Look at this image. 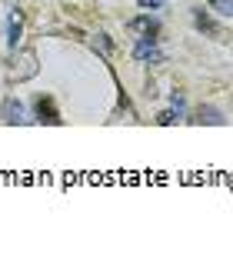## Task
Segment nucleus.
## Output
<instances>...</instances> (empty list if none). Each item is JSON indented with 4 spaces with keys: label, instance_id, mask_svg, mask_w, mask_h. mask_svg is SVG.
<instances>
[{
    "label": "nucleus",
    "instance_id": "6",
    "mask_svg": "<svg viewBox=\"0 0 233 260\" xmlns=\"http://www.w3.org/2000/svg\"><path fill=\"white\" fill-rule=\"evenodd\" d=\"M193 27L200 34H207V37H223V30H220V23L213 20L207 10H193Z\"/></svg>",
    "mask_w": 233,
    "mask_h": 260
},
{
    "label": "nucleus",
    "instance_id": "5",
    "mask_svg": "<svg viewBox=\"0 0 233 260\" xmlns=\"http://www.w3.org/2000/svg\"><path fill=\"white\" fill-rule=\"evenodd\" d=\"M0 117H4V123H10V127L30 123V114H27V107H23L17 97H7V100H4V107H0Z\"/></svg>",
    "mask_w": 233,
    "mask_h": 260
},
{
    "label": "nucleus",
    "instance_id": "1",
    "mask_svg": "<svg viewBox=\"0 0 233 260\" xmlns=\"http://www.w3.org/2000/svg\"><path fill=\"white\" fill-rule=\"evenodd\" d=\"M37 70H40V60H37L34 50H17V57L10 60V80L23 84V80L37 77Z\"/></svg>",
    "mask_w": 233,
    "mask_h": 260
},
{
    "label": "nucleus",
    "instance_id": "4",
    "mask_svg": "<svg viewBox=\"0 0 233 260\" xmlns=\"http://www.w3.org/2000/svg\"><path fill=\"white\" fill-rule=\"evenodd\" d=\"M134 60L137 63H163L167 54L157 47V40L143 37V40H137V47H134Z\"/></svg>",
    "mask_w": 233,
    "mask_h": 260
},
{
    "label": "nucleus",
    "instance_id": "13",
    "mask_svg": "<svg viewBox=\"0 0 233 260\" xmlns=\"http://www.w3.org/2000/svg\"><path fill=\"white\" fill-rule=\"evenodd\" d=\"M157 120H160V123H163V127H167V123H173V120H177V117H173V110H163V114H160Z\"/></svg>",
    "mask_w": 233,
    "mask_h": 260
},
{
    "label": "nucleus",
    "instance_id": "7",
    "mask_svg": "<svg viewBox=\"0 0 233 260\" xmlns=\"http://www.w3.org/2000/svg\"><path fill=\"white\" fill-rule=\"evenodd\" d=\"M20 34H23V17H20V10H10L7 14V47L10 50H17Z\"/></svg>",
    "mask_w": 233,
    "mask_h": 260
},
{
    "label": "nucleus",
    "instance_id": "9",
    "mask_svg": "<svg viewBox=\"0 0 233 260\" xmlns=\"http://www.w3.org/2000/svg\"><path fill=\"white\" fill-rule=\"evenodd\" d=\"M90 47H93V50H100V57H104V60L110 57V50H113V44H110V37H107V34H93V37H90Z\"/></svg>",
    "mask_w": 233,
    "mask_h": 260
},
{
    "label": "nucleus",
    "instance_id": "8",
    "mask_svg": "<svg viewBox=\"0 0 233 260\" xmlns=\"http://www.w3.org/2000/svg\"><path fill=\"white\" fill-rule=\"evenodd\" d=\"M193 123H210V127H223L226 117L220 114L217 107H200V110H196V117H193Z\"/></svg>",
    "mask_w": 233,
    "mask_h": 260
},
{
    "label": "nucleus",
    "instance_id": "3",
    "mask_svg": "<svg viewBox=\"0 0 233 260\" xmlns=\"http://www.w3.org/2000/svg\"><path fill=\"white\" fill-rule=\"evenodd\" d=\"M34 117H37L40 123H53V127H60L63 123V117H60V110H57V104H53V97H34Z\"/></svg>",
    "mask_w": 233,
    "mask_h": 260
},
{
    "label": "nucleus",
    "instance_id": "12",
    "mask_svg": "<svg viewBox=\"0 0 233 260\" xmlns=\"http://www.w3.org/2000/svg\"><path fill=\"white\" fill-rule=\"evenodd\" d=\"M137 4H140L143 10H160V7L167 4V0H137Z\"/></svg>",
    "mask_w": 233,
    "mask_h": 260
},
{
    "label": "nucleus",
    "instance_id": "10",
    "mask_svg": "<svg viewBox=\"0 0 233 260\" xmlns=\"http://www.w3.org/2000/svg\"><path fill=\"white\" fill-rule=\"evenodd\" d=\"M210 10H217L220 17H233V0H207Z\"/></svg>",
    "mask_w": 233,
    "mask_h": 260
},
{
    "label": "nucleus",
    "instance_id": "11",
    "mask_svg": "<svg viewBox=\"0 0 233 260\" xmlns=\"http://www.w3.org/2000/svg\"><path fill=\"white\" fill-rule=\"evenodd\" d=\"M170 104H173V117L180 120V117L187 114V104H183V97H180V93H173V97H170Z\"/></svg>",
    "mask_w": 233,
    "mask_h": 260
},
{
    "label": "nucleus",
    "instance_id": "2",
    "mask_svg": "<svg viewBox=\"0 0 233 260\" xmlns=\"http://www.w3.org/2000/svg\"><path fill=\"white\" fill-rule=\"evenodd\" d=\"M127 30L130 34H137V37H150V40H157V34H160V17H153L150 10L147 14H140V17H134V20L127 23Z\"/></svg>",
    "mask_w": 233,
    "mask_h": 260
}]
</instances>
